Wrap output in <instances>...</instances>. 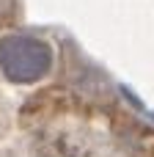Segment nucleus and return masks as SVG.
I'll return each instance as SVG.
<instances>
[{"label":"nucleus","mask_w":154,"mask_h":157,"mask_svg":"<svg viewBox=\"0 0 154 157\" xmlns=\"http://www.w3.org/2000/svg\"><path fill=\"white\" fill-rule=\"evenodd\" d=\"M0 63L14 80H36L50 66V50L28 36H11L0 44Z\"/></svg>","instance_id":"f257e3e1"},{"label":"nucleus","mask_w":154,"mask_h":157,"mask_svg":"<svg viewBox=\"0 0 154 157\" xmlns=\"http://www.w3.org/2000/svg\"><path fill=\"white\" fill-rule=\"evenodd\" d=\"M11 14V0H0V19Z\"/></svg>","instance_id":"f03ea898"}]
</instances>
